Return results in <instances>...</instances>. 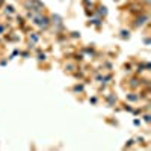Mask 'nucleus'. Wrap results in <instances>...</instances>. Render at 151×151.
Listing matches in <instances>:
<instances>
[{
    "instance_id": "1",
    "label": "nucleus",
    "mask_w": 151,
    "mask_h": 151,
    "mask_svg": "<svg viewBox=\"0 0 151 151\" xmlns=\"http://www.w3.org/2000/svg\"><path fill=\"white\" fill-rule=\"evenodd\" d=\"M147 20H148V17L141 14V17H137V18H136V21H134V26H136V27H141V26H144V24L147 23Z\"/></svg>"
},
{
    "instance_id": "2",
    "label": "nucleus",
    "mask_w": 151,
    "mask_h": 151,
    "mask_svg": "<svg viewBox=\"0 0 151 151\" xmlns=\"http://www.w3.org/2000/svg\"><path fill=\"white\" fill-rule=\"evenodd\" d=\"M129 11L133 12V14H142V6L141 5H136V3H132L129 6Z\"/></svg>"
},
{
    "instance_id": "3",
    "label": "nucleus",
    "mask_w": 151,
    "mask_h": 151,
    "mask_svg": "<svg viewBox=\"0 0 151 151\" xmlns=\"http://www.w3.org/2000/svg\"><path fill=\"white\" fill-rule=\"evenodd\" d=\"M38 26H41V27H47L48 26V18L45 17H36V21H35Z\"/></svg>"
},
{
    "instance_id": "4",
    "label": "nucleus",
    "mask_w": 151,
    "mask_h": 151,
    "mask_svg": "<svg viewBox=\"0 0 151 151\" xmlns=\"http://www.w3.org/2000/svg\"><path fill=\"white\" fill-rule=\"evenodd\" d=\"M139 83H141V82H139ZM139 83H137V80H136V79H132L129 85H130V88H136V86L139 85Z\"/></svg>"
},
{
    "instance_id": "5",
    "label": "nucleus",
    "mask_w": 151,
    "mask_h": 151,
    "mask_svg": "<svg viewBox=\"0 0 151 151\" xmlns=\"http://www.w3.org/2000/svg\"><path fill=\"white\" fill-rule=\"evenodd\" d=\"M52 20H53V23H56V24H60V17H58V15H53V17H52Z\"/></svg>"
},
{
    "instance_id": "6",
    "label": "nucleus",
    "mask_w": 151,
    "mask_h": 151,
    "mask_svg": "<svg viewBox=\"0 0 151 151\" xmlns=\"http://www.w3.org/2000/svg\"><path fill=\"white\" fill-rule=\"evenodd\" d=\"M129 33H130L129 30H121V36H122V38H129V36H130Z\"/></svg>"
},
{
    "instance_id": "7",
    "label": "nucleus",
    "mask_w": 151,
    "mask_h": 151,
    "mask_svg": "<svg viewBox=\"0 0 151 151\" xmlns=\"http://www.w3.org/2000/svg\"><path fill=\"white\" fill-rule=\"evenodd\" d=\"M137 98H139L137 95H129V100H132V101H136Z\"/></svg>"
},
{
    "instance_id": "8",
    "label": "nucleus",
    "mask_w": 151,
    "mask_h": 151,
    "mask_svg": "<svg viewBox=\"0 0 151 151\" xmlns=\"http://www.w3.org/2000/svg\"><path fill=\"white\" fill-rule=\"evenodd\" d=\"M74 91H83V86H79V85H77V86L74 88Z\"/></svg>"
},
{
    "instance_id": "9",
    "label": "nucleus",
    "mask_w": 151,
    "mask_h": 151,
    "mask_svg": "<svg viewBox=\"0 0 151 151\" xmlns=\"http://www.w3.org/2000/svg\"><path fill=\"white\" fill-rule=\"evenodd\" d=\"M65 68H68V71H73V68H74V65H71V64H68Z\"/></svg>"
},
{
    "instance_id": "10",
    "label": "nucleus",
    "mask_w": 151,
    "mask_h": 151,
    "mask_svg": "<svg viewBox=\"0 0 151 151\" xmlns=\"http://www.w3.org/2000/svg\"><path fill=\"white\" fill-rule=\"evenodd\" d=\"M38 59H40V60H44V59H45V55H40V58H38Z\"/></svg>"
},
{
    "instance_id": "11",
    "label": "nucleus",
    "mask_w": 151,
    "mask_h": 151,
    "mask_svg": "<svg viewBox=\"0 0 151 151\" xmlns=\"http://www.w3.org/2000/svg\"><path fill=\"white\" fill-rule=\"evenodd\" d=\"M144 118H145V121H147V122H150V115H145Z\"/></svg>"
},
{
    "instance_id": "12",
    "label": "nucleus",
    "mask_w": 151,
    "mask_h": 151,
    "mask_svg": "<svg viewBox=\"0 0 151 151\" xmlns=\"http://www.w3.org/2000/svg\"><path fill=\"white\" fill-rule=\"evenodd\" d=\"M150 5V0H145V6H148Z\"/></svg>"
},
{
    "instance_id": "13",
    "label": "nucleus",
    "mask_w": 151,
    "mask_h": 151,
    "mask_svg": "<svg viewBox=\"0 0 151 151\" xmlns=\"http://www.w3.org/2000/svg\"><path fill=\"white\" fill-rule=\"evenodd\" d=\"M2 3H3V0H0V5H2Z\"/></svg>"
},
{
    "instance_id": "14",
    "label": "nucleus",
    "mask_w": 151,
    "mask_h": 151,
    "mask_svg": "<svg viewBox=\"0 0 151 151\" xmlns=\"http://www.w3.org/2000/svg\"><path fill=\"white\" fill-rule=\"evenodd\" d=\"M115 2H118V0H115Z\"/></svg>"
}]
</instances>
